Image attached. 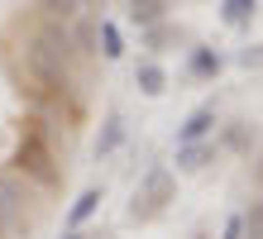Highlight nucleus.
I'll list each match as a JSON object with an SVG mask.
<instances>
[{
    "label": "nucleus",
    "mask_w": 263,
    "mask_h": 239,
    "mask_svg": "<svg viewBox=\"0 0 263 239\" xmlns=\"http://www.w3.org/2000/svg\"><path fill=\"white\" fill-rule=\"evenodd\" d=\"M24 67H29V77H34L48 96H67V91H72V72H67L72 62H67L63 53H53L39 34L29 39V48H24Z\"/></svg>",
    "instance_id": "f257e3e1"
},
{
    "label": "nucleus",
    "mask_w": 263,
    "mask_h": 239,
    "mask_svg": "<svg viewBox=\"0 0 263 239\" xmlns=\"http://www.w3.org/2000/svg\"><path fill=\"white\" fill-rule=\"evenodd\" d=\"M167 201H173V172H167L163 163H153L144 172V182H139L134 201H129V220H153Z\"/></svg>",
    "instance_id": "f03ea898"
},
{
    "label": "nucleus",
    "mask_w": 263,
    "mask_h": 239,
    "mask_svg": "<svg viewBox=\"0 0 263 239\" xmlns=\"http://www.w3.org/2000/svg\"><path fill=\"white\" fill-rule=\"evenodd\" d=\"M14 168H20L24 177H34L39 187H53V182H58L53 153H48V143H43L39 124H29V130H24V139H20V153H14Z\"/></svg>",
    "instance_id": "7ed1b4c3"
},
{
    "label": "nucleus",
    "mask_w": 263,
    "mask_h": 239,
    "mask_svg": "<svg viewBox=\"0 0 263 239\" xmlns=\"http://www.w3.org/2000/svg\"><path fill=\"white\" fill-rule=\"evenodd\" d=\"M211 130H215V105H201V110L187 115V124L177 130V143H196V139H206Z\"/></svg>",
    "instance_id": "20e7f679"
},
{
    "label": "nucleus",
    "mask_w": 263,
    "mask_h": 239,
    "mask_svg": "<svg viewBox=\"0 0 263 239\" xmlns=\"http://www.w3.org/2000/svg\"><path fill=\"white\" fill-rule=\"evenodd\" d=\"M215 158V149L206 139H196V143H177V172H201Z\"/></svg>",
    "instance_id": "39448f33"
},
{
    "label": "nucleus",
    "mask_w": 263,
    "mask_h": 239,
    "mask_svg": "<svg viewBox=\"0 0 263 239\" xmlns=\"http://www.w3.org/2000/svg\"><path fill=\"white\" fill-rule=\"evenodd\" d=\"M67 34H72V48L77 53H101V24H91V20H82V14H77V20L67 24Z\"/></svg>",
    "instance_id": "423d86ee"
},
{
    "label": "nucleus",
    "mask_w": 263,
    "mask_h": 239,
    "mask_svg": "<svg viewBox=\"0 0 263 239\" xmlns=\"http://www.w3.org/2000/svg\"><path fill=\"white\" fill-rule=\"evenodd\" d=\"M134 82H139V91H144V96H163L167 91V72L158 67V62H139V67H134Z\"/></svg>",
    "instance_id": "0eeeda50"
},
{
    "label": "nucleus",
    "mask_w": 263,
    "mask_h": 239,
    "mask_svg": "<svg viewBox=\"0 0 263 239\" xmlns=\"http://www.w3.org/2000/svg\"><path fill=\"white\" fill-rule=\"evenodd\" d=\"M96 211H101V191H96V187H86L82 196L72 201V211H67V225H72V230H82V225H86V220L96 215Z\"/></svg>",
    "instance_id": "6e6552de"
},
{
    "label": "nucleus",
    "mask_w": 263,
    "mask_h": 239,
    "mask_svg": "<svg viewBox=\"0 0 263 239\" xmlns=\"http://www.w3.org/2000/svg\"><path fill=\"white\" fill-rule=\"evenodd\" d=\"M187 67H192V77H220V67H225V58L215 53V48H192V58H187Z\"/></svg>",
    "instance_id": "1a4fd4ad"
},
{
    "label": "nucleus",
    "mask_w": 263,
    "mask_h": 239,
    "mask_svg": "<svg viewBox=\"0 0 263 239\" xmlns=\"http://www.w3.org/2000/svg\"><path fill=\"white\" fill-rule=\"evenodd\" d=\"M129 20L134 24H163L167 20V0H129Z\"/></svg>",
    "instance_id": "9d476101"
},
{
    "label": "nucleus",
    "mask_w": 263,
    "mask_h": 239,
    "mask_svg": "<svg viewBox=\"0 0 263 239\" xmlns=\"http://www.w3.org/2000/svg\"><path fill=\"white\" fill-rule=\"evenodd\" d=\"M254 14H258V0H225V5H220V20L230 29H244Z\"/></svg>",
    "instance_id": "9b49d317"
},
{
    "label": "nucleus",
    "mask_w": 263,
    "mask_h": 239,
    "mask_svg": "<svg viewBox=\"0 0 263 239\" xmlns=\"http://www.w3.org/2000/svg\"><path fill=\"white\" fill-rule=\"evenodd\" d=\"M101 58L105 62H120V58H125V39H120V24L115 20H101Z\"/></svg>",
    "instance_id": "f8f14e48"
},
{
    "label": "nucleus",
    "mask_w": 263,
    "mask_h": 239,
    "mask_svg": "<svg viewBox=\"0 0 263 239\" xmlns=\"http://www.w3.org/2000/svg\"><path fill=\"white\" fill-rule=\"evenodd\" d=\"M39 5H43V14H48V20L72 24L77 14H82V5H86V0H39Z\"/></svg>",
    "instance_id": "ddd939ff"
},
{
    "label": "nucleus",
    "mask_w": 263,
    "mask_h": 239,
    "mask_svg": "<svg viewBox=\"0 0 263 239\" xmlns=\"http://www.w3.org/2000/svg\"><path fill=\"white\" fill-rule=\"evenodd\" d=\"M120 139H125V120H120V115H110V120H105V130H101V139H96V153L120 149Z\"/></svg>",
    "instance_id": "4468645a"
},
{
    "label": "nucleus",
    "mask_w": 263,
    "mask_h": 239,
    "mask_svg": "<svg viewBox=\"0 0 263 239\" xmlns=\"http://www.w3.org/2000/svg\"><path fill=\"white\" fill-rule=\"evenodd\" d=\"M29 196H24V182H14V177H5L0 172V206H10V211H20Z\"/></svg>",
    "instance_id": "2eb2a0df"
},
{
    "label": "nucleus",
    "mask_w": 263,
    "mask_h": 239,
    "mask_svg": "<svg viewBox=\"0 0 263 239\" xmlns=\"http://www.w3.org/2000/svg\"><path fill=\"white\" fill-rule=\"evenodd\" d=\"M244 239H263V196L244 211Z\"/></svg>",
    "instance_id": "dca6fc26"
},
{
    "label": "nucleus",
    "mask_w": 263,
    "mask_h": 239,
    "mask_svg": "<svg viewBox=\"0 0 263 239\" xmlns=\"http://www.w3.org/2000/svg\"><path fill=\"white\" fill-rule=\"evenodd\" d=\"M220 239H244V211H235L225 220V230H220Z\"/></svg>",
    "instance_id": "f3484780"
},
{
    "label": "nucleus",
    "mask_w": 263,
    "mask_h": 239,
    "mask_svg": "<svg viewBox=\"0 0 263 239\" xmlns=\"http://www.w3.org/2000/svg\"><path fill=\"white\" fill-rule=\"evenodd\" d=\"M239 67H263V43L244 48V53H239Z\"/></svg>",
    "instance_id": "a211bd4d"
},
{
    "label": "nucleus",
    "mask_w": 263,
    "mask_h": 239,
    "mask_svg": "<svg viewBox=\"0 0 263 239\" xmlns=\"http://www.w3.org/2000/svg\"><path fill=\"white\" fill-rule=\"evenodd\" d=\"M225 143H230V149H244V130H239V124H235V130L225 134Z\"/></svg>",
    "instance_id": "6ab92c4d"
},
{
    "label": "nucleus",
    "mask_w": 263,
    "mask_h": 239,
    "mask_svg": "<svg viewBox=\"0 0 263 239\" xmlns=\"http://www.w3.org/2000/svg\"><path fill=\"white\" fill-rule=\"evenodd\" d=\"M10 215H14V211H10V206H0V234H5V230H10Z\"/></svg>",
    "instance_id": "aec40b11"
},
{
    "label": "nucleus",
    "mask_w": 263,
    "mask_h": 239,
    "mask_svg": "<svg viewBox=\"0 0 263 239\" xmlns=\"http://www.w3.org/2000/svg\"><path fill=\"white\" fill-rule=\"evenodd\" d=\"M254 187L263 191V158H258V163H254Z\"/></svg>",
    "instance_id": "412c9836"
},
{
    "label": "nucleus",
    "mask_w": 263,
    "mask_h": 239,
    "mask_svg": "<svg viewBox=\"0 0 263 239\" xmlns=\"http://www.w3.org/2000/svg\"><path fill=\"white\" fill-rule=\"evenodd\" d=\"M67 239H86V234H82V230H72V234H67Z\"/></svg>",
    "instance_id": "4be33fe9"
},
{
    "label": "nucleus",
    "mask_w": 263,
    "mask_h": 239,
    "mask_svg": "<svg viewBox=\"0 0 263 239\" xmlns=\"http://www.w3.org/2000/svg\"><path fill=\"white\" fill-rule=\"evenodd\" d=\"M196 239H206V234H196Z\"/></svg>",
    "instance_id": "5701e85b"
}]
</instances>
